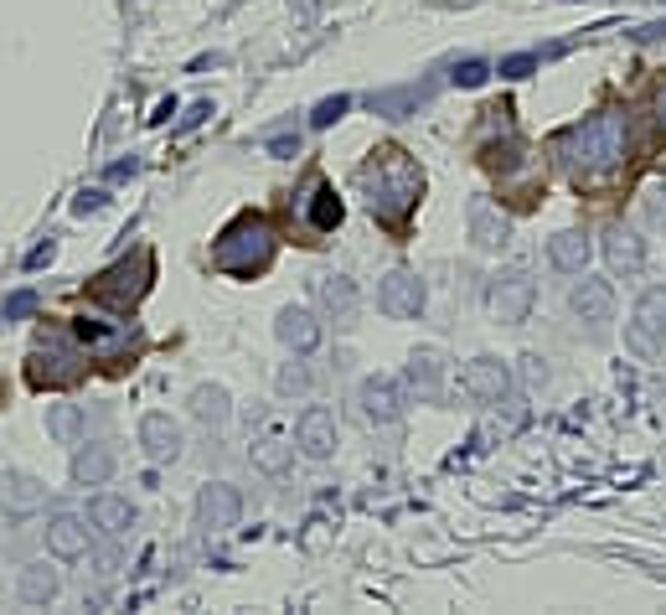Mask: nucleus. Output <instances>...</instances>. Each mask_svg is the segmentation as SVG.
<instances>
[{"label":"nucleus","mask_w":666,"mask_h":615,"mask_svg":"<svg viewBox=\"0 0 666 615\" xmlns=\"http://www.w3.org/2000/svg\"><path fill=\"white\" fill-rule=\"evenodd\" d=\"M356 181H362V196H367L377 223H403V218L414 212V202L424 196V171H418V161L408 151H398V145L372 151L367 165L356 171Z\"/></svg>","instance_id":"nucleus-1"},{"label":"nucleus","mask_w":666,"mask_h":615,"mask_svg":"<svg viewBox=\"0 0 666 615\" xmlns=\"http://www.w3.org/2000/svg\"><path fill=\"white\" fill-rule=\"evenodd\" d=\"M625 151H630V124H625L620 109H599V114H589L584 124L558 135V161L574 177H605L625 161Z\"/></svg>","instance_id":"nucleus-2"},{"label":"nucleus","mask_w":666,"mask_h":615,"mask_svg":"<svg viewBox=\"0 0 666 615\" xmlns=\"http://www.w3.org/2000/svg\"><path fill=\"white\" fill-rule=\"evenodd\" d=\"M274 249H280V239H274V228H269L264 218H238L218 239V249H212V264L249 280V274H259L269 259H274Z\"/></svg>","instance_id":"nucleus-3"},{"label":"nucleus","mask_w":666,"mask_h":615,"mask_svg":"<svg viewBox=\"0 0 666 615\" xmlns=\"http://www.w3.org/2000/svg\"><path fill=\"white\" fill-rule=\"evenodd\" d=\"M491 315L502 321V326H522L537 305V280L527 270H502L491 280V295H486Z\"/></svg>","instance_id":"nucleus-4"},{"label":"nucleus","mask_w":666,"mask_h":615,"mask_svg":"<svg viewBox=\"0 0 666 615\" xmlns=\"http://www.w3.org/2000/svg\"><path fill=\"white\" fill-rule=\"evenodd\" d=\"M430 305V290L418 280L414 270H393L383 274V285H377V311L393 315V321H418Z\"/></svg>","instance_id":"nucleus-5"},{"label":"nucleus","mask_w":666,"mask_h":615,"mask_svg":"<svg viewBox=\"0 0 666 615\" xmlns=\"http://www.w3.org/2000/svg\"><path fill=\"white\" fill-rule=\"evenodd\" d=\"M145 290H150V259L145 254L124 259V264H114V270H104L93 280V295L104 305H134Z\"/></svg>","instance_id":"nucleus-6"},{"label":"nucleus","mask_w":666,"mask_h":615,"mask_svg":"<svg viewBox=\"0 0 666 615\" xmlns=\"http://www.w3.org/2000/svg\"><path fill=\"white\" fill-rule=\"evenodd\" d=\"M78 362H83L78 346L62 331H47L31 352V383H68V377H78Z\"/></svg>","instance_id":"nucleus-7"},{"label":"nucleus","mask_w":666,"mask_h":615,"mask_svg":"<svg viewBox=\"0 0 666 615\" xmlns=\"http://www.w3.org/2000/svg\"><path fill=\"white\" fill-rule=\"evenodd\" d=\"M460 389L471 393L475 404H506V393H512V367H506L502 357H475V362H465Z\"/></svg>","instance_id":"nucleus-8"},{"label":"nucleus","mask_w":666,"mask_h":615,"mask_svg":"<svg viewBox=\"0 0 666 615\" xmlns=\"http://www.w3.org/2000/svg\"><path fill=\"white\" fill-rule=\"evenodd\" d=\"M295 451L305 461H331L336 455V414L321 404H311L305 414L295 420Z\"/></svg>","instance_id":"nucleus-9"},{"label":"nucleus","mask_w":666,"mask_h":615,"mask_svg":"<svg viewBox=\"0 0 666 615\" xmlns=\"http://www.w3.org/2000/svg\"><path fill=\"white\" fill-rule=\"evenodd\" d=\"M238 517H243V496H238V486L212 481V486L196 492V523L208 527V533H228V527H238Z\"/></svg>","instance_id":"nucleus-10"},{"label":"nucleus","mask_w":666,"mask_h":615,"mask_svg":"<svg viewBox=\"0 0 666 615\" xmlns=\"http://www.w3.org/2000/svg\"><path fill=\"white\" fill-rule=\"evenodd\" d=\"M465 223H471V243L475 249H486V254H496V249L512 243V218H506L491 196H475L471 212H465Z\"/></svg>","instance_id":"nucleus-11"},{"label":"nucleus","mask_w":666,"mask_h":615,"mask_svg":"<svg viewBox=\"0 0 666 615\" xmlns=\"http://www.w3.org/2000/svg\"><path fill=\"white\" fill-rule=\"evenodd\" d=\"M630 342L640 346V352H656V346H666V285L646 290L636 301V321H630Z\"/></svg>","instance_id":"nucleus-12"},{"label":"nucleus","mask_w":666,"mask_h":615,"mask_svg":"<svg viewBox=\"0 0 666 615\" xmlns=\"http://www.w3.org/2000/svg\"><path fill=\"white\" fill-rule=\"evenodd\" d=\"M47 507V486L27 471H0V512L6 517H31Z\"/></svg>","instance_id":"nucleus-13"},{"label":"nucleus","mask_w":666,"mask_h":615,"mask_svg":"<svg viewBox=\"0 0 666 615\" xmlns=\"http://www.w3.org/2000/svg\"><path fill=\"white\" fill-rule=\"evenodd\" d=\"M140 445H145V455L155 465H171L186 451V435H181V424L171 420V414H145V420H140Z\"/></svg>","instance_id":"nucleus-14"},{"label":"nucleus","mask_w":666,"mask_h":615,"mask_svg":"<svg viewBox=\"0 0 666 615\" xmlns=\"http://www.w3.org/2000/svg\"><path fill=\"white\" fill-rule=\"evenodd\" d=\"M568 305H574L578 321H589L594 331H605L609 321H615V290H609V280H578L574 295H568Z\"/></svg>","instance_id":"nucleus-15"},{"label":"nucleus","mask_w":666,"mask_h":615,"mask_svg":"<svg viewBox=\"0 0 666 615\" xmlns=\"http://www.w3.org/2000/svg\"><path fill=\"white\" fill-rule=\"evenodd\" d=\"M356 404H362V414H367L372 424H398L403 420V389L393 377H362Z\"/></svg>","instance_id":"nucleus-16"},{"label":"nucleus","mask_w":666,"mask_h":615,"mask_svg":"<svg viewBox=\"0 0 666 615\" xmlns=\"http://www.w3.org/2000/svg\"><path fill=\"white\" fill-rule=\"evenodd\" d=\"M274 336H280L295 357H305V352H315L321 346V321H315L305 305H284L280 321H274Z\"/></svg>","instance_id":"nucleus-17"},{"label":"nucleus","mask_w":666,"mask_h":615,"mask_svg":"<svg viewBox=\"0 0 666 615\" xmlns=\"http://www.w3.org/2000/svg\"><path fill=\"white\" fill-rule=\"evenodd\" d=\"M47 548L58 558H89L93 538H89V527H83V517H73V512H58L52 523H47Z\"/></svg>","instance_id":"nucleus-18"},{"label":"nucleus","mask_w":666,"mask_h":615,"mask_svg":"<svg viewBox=\"0 0 666 615\" xmlns=\"http://www.w3.org/2000/svg\"><path fill=\"white\" fill-rule=\"evenodd\" d=\"M403 389L418 393V399H440V389H444V357L434 352V346H418L414 357H408V367H403Z\"/></svg>","instance_id":"nucleus-19"},{"label":"nucleus","mask_w":666,"mask_h":615,"mask_svg":"<svg viewBox=\"0 0 666 615\" xmlns=\"http://www.w3.org/2000/svg\"><path fill=\"white\" fill-rule=\"evenodd\" d=\"M589 254H594V243L578 233V228H563V233H553L548 239V264L563 274H584L589 270Z\"/></svg>","instance_id":"nucleus-20"},{"label":"nucleus","mask_w":666,"mask_h":615,"mask_svg":"<svg viewBox=\"0 0 666 615\" xmlns=\"http://www.w3.org/2000/svg\"><path fill=\"white\" fill-rule=\"evenodd\" d=\"M605 259L615 274H636L646 264V243H640L636 228H609L605 233Z\"/></svg>","instance_id":"nucleus-21"},{"label":"nucleus","mask_w":666,"mask_h":615,"mask_svg":"<svg viewBox=\"0 0 666 615\" xmlns=\"http://www.w3.org/2000/svg\"><path fill=\"white\" fill-rule=\"evenodd\" d=\"M434 99L430 83H403V89H383L372 93V114H387V120H403V114H414Z\"/></svg>","instance_id":"nucleus-22"},{"label":"nucleus","mask_w":666,"mask_h":615,"mask_svg":"<svg viewBox=\"0 0 666 615\" xmlns=\"http://www.w3.org/2000/svg\"><path fill=\"white\" fill-rule=\"evenodd\" d=\"M119 455L109 451V445H83V451L73 455V481L78 486H104L109 476H114Z\"/></svg>","instance_id":"nucleus-23"},{"label":"nucleus","mask_w":666,"mask_h":615,"mask_svg":"<svg viewBox=\"0 0 666 615\" xmlns=\"http://www.w3.org/2000/svg\"><path fill=\"white\" fill-rule=\"evenodd\" d=\"M249 461H253V471H264V476H284L290 461H295V445L284 435H259L249 445Z\"/></svg>","instance_id":"nucleus-24"},{"label":"nucleus","mask_w":666,"mask_h":615,"mask_svg":"<svg viewBox=\"0 0 666 615\" xmlns=\"http://www.w3.org/2000/svg\"><path fill=\"white\" fill-rule=\"evenodd\" d=\"M58 589H62V579H58V569H47V564H27L21 579H16V595L27 605H52Z\"/></svg>","instance_id":"nucleus-25"},{"label":"nucleus","mask_w":666,"mask_h":615,"mask_svg":"<svg viewBox=\"0 0 666 615\" xmlns=\"http://www.w3.org/2000/svg\"><path fill=\"white\" fill-rule=\"evenodd\" d=\"M315 301L326 305L336 321H346V315L356 311V280H346V274H321V280H315Z\"/></svg>","instance_id":"nucleus-26"},{"label":"nucleus","mask_w":666,"mask_h":615,"mask_svg":"<svg viewBox=\"0 0 666 615\" xmlns=\"http://www.w3.org/2000/svg\"><path fill=\"white\" fill-rule=\"evenodd\" d=\"M192 414L208 430H222V424L233 420V399H228V389H218V383H202V389H192Z\"/></svg>","instance_id":"nucleus-27"},{"label":"nucleus","mask_w":666,"mask_h":615,"mask_svg":"<svg viewBox=\"0 0 666 615\" xmlns=\"http://www.w3.org/2000/svg\"><path fill=\"white\" fill-rule=\"evenodd\" d=\"M89 517H93V527H104L109 538H119V533H130L134 527V507L124 502V496H93Z\"/></svg>","instance_id":"nucleus-28"},{"label":"nucleus","mask_w":666,"mask_h":615,"mask_svg":"<svg viewBox=\"0 0 666 615\" xmlns=\"http://www.w3.org/2000/svg\"><path fill=\"white\" fill-rule=\"evenodd\" d=\"M83 430H89V420H83L78 404H47V435L58 440V445H78Z\"/></svg>","instance_id":"nucleus-29"},{"label":"nucleus","mask_w":666,"mask_h":615,"mask_svg":"<svg viewBox=\"0 0 666 615\" xmlns=\"http://www.w3.org/2000/svg\"><path fill=\"white\" fill-rule=\"evenodd\" d=\"M305 218H311L315 233H331V228L341 223V202H336V192H331L326 181H315L311 186V196H305Z\"/></svg>","instance_id":"nucleus-30"},{"label":"nucleus","mask_w":666,"mask_h":615,"mask_svg":"<svg viewBox=\"0 0 666 615\" xmlns=\"http://www.w3.org/2000/svg\"><path fill=\"white\" fill-rule=\"evenodd\" d=\"M73 336L89 346V352H114V346L124 342V326H99V321L83 315V321H73Z\"/></svg>","instance_id":"nucleus-31"},{"label":"nucleus","mask_w":666,"mask_h":615,"mask_svg":"<svg viewBox=\"0 0 666 615\" xmlns=\"http://www.w3.org/2000/svg\"><path fill=\"white\" fill-rule=\"evenodd\" d=\"M274 389H280L284 399H295V393H311V367H305V362H284L280 377H274Z\"/></svg>","instance_id":"nucleus-32"},{"label":"nucleus","mask_w":666,"mask_h":615,"mask_svg":"<svg viewBox=\"0 0 666 615\" xmlns=\"http://www.w3.org/2000/svg\"><path fill=\"white\" fill-rule=\"evenodd\" d=\"M346 109H352V99H346V93H336V99H321V104H315V114H311V124H315V130H326V124H336Z\"/></svg>","instance_id":"nucleus-33"},{"label":"nucleus","mask_w":666,"mask_h":615,"mask_svg":"<svg viewBox=\"0 0 666 615\" xmlns=\"http://www.w3.org/2000/svg\"><path fill=\"white\" fill-rule=\"evenodd\" d=\"M37 290H16V295H6V321H27V315H37Z\"/></svg>","instance_id":"nucleus-34"},{"label":"nucleus","mask_w":666,"mask_h":615,"mask_svg":"<svg viewBox=\"0 0 666 615\" xmlns=\"http://www.w3.org/2000/svg\"><path fill=\"white\" fill-rule=\"evenodd\" d=\"M450 78H455V89H481V83L491 78V68H486V62H460Z\"/></svg>","instance_id":"nucleus-35"},{"label":"nucleus","mask_w":666,"mask_h":615,"mask_svg":"<svg viewBox=\"0 0 666 615\" xmlns=\"http://www.w3.org/2000/svg\"><path fill=\"white\" fill-rule=\"evenodd\" d=\"M104 202H109L104 192H78L73 196V212H78V218H89V212H104Z\"/></svg>","instance_id":"nucleus-36"},{"label":"nucleus","mask_w":666,"mask_h":615,"mask_svg":"<svg viewBox=\"0 0 666 615\" xmlns=\"http://www.w3.org/2000/svg\"><path fill=\"white\" fill-rule=\"evenodd\" d=\"M533 68H537V58H533V52H522V58H506L502 62V78H527Z\"/></svg>","instance_id":"nucleus-37"},{"label":"nucleus","mask_w":666,"mask_h":615,"mask_svg":"<svg viewBox=\"0 0 666 615\" xmlns=\"http://www.w3.org/2000/svg\"><path fill=\"white\" fill-rule=\"evenodd\" d=\"M269 155H280V161L300 155V135H274V140H269Z\"/></svg>","instance_id":"nucleus-38"},{"label":"nucleus","mask_w":666,"mask_h":615,"mask_svg":"<svg viewBox=\"0 0 666 615\" xmlns=\"http://www.w3.org/2000/svg\"><path fill=\"white\" fill-rule=\"evenodd\" d=\"M208 114H212V104H208V99H202V104H192V109H186V114H181V124H176V130H181V135H186V130H196V124L208 120Z\"/></svg>","instance_id":"nucleus-39"},{"label":"nucleus","mask_w":666,"mask_h":615,"mask_svg":"<svg viewBox=\"0 0 666 615\" xmlns=\"http://www.w3.org/2000/svg\"><path fill=\"white\" fill-rule=\"evenodd\" d=\"M646 218H652V223H662V228H666V186H656V192L646 196Z\"/></svg>","instance_id":"nucleus-40"},{"label":"nucleus","mask_w":666,"mask_h":615,"mask_svg":"<svg viewBox=\"0 0 666 615\" xmlns=\"http://www.w3.org/2000/svg\"><path fill=\"white\" fill-rule=\"evenodd\" d=\"M52 254H58V243L47 239V243H37V249H31L27 264H31V270H42V264H52Z\"/></svg>","instance_id":"nucleus-41"},{"label":"nucleus","mask_w":666,"mask_h":615,"mask_svg":"<svg viewBox=\"0 0 666 615\" xmlns=\"http://www.w3.org/2000/svg\"><path fill=\"white\" fill-rule=\"evenodd\" d=\"M636 37H640V42H652V37H666V21H652V27H640Z\"/></svg>","instance_id":"nucleus-42"},{"label":"nucleus","mask_w":666,"mask_h":615,"mask_svg":"<svg viewBox=\"0 0 666 615\" xmlns=\"http://www.w3.org/2000/svg\"><path fill=\"white\" fill-rule=\"evenodd\" d=\"M656 130H666V89L656 93Z\"/></svg>","instance_id":"nucleus-43"}]
</instances>
